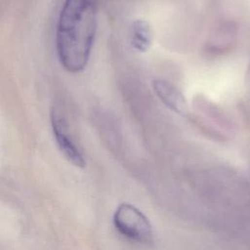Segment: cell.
Returning <instances> with one entry per match:
<instances>
[{
    "label": "cell",
    "mask_w": 250,
    "mask_h": 250,
    "mask_svg": "<svg viewBox=\"0 0 250 250\" xmlns=\"http://www.w3.org/2000/svg\"><path fill=\"white\" fill-rule=\"evenodd\" d=\"M97 26V0H65L57 27V51L69 72L82 71L89 60Z\"/></svg>",
    "instance_id": "obj_1"
},
{
    "label": "cell",
    "mask_w": 250,
    "mask_h": 250,
    "mask_svg": "<svg viewBox=\"0 0 250 250\" xmlns=\"http://www.w3.org/2000/svg\"><path fill=\"white\" fill-rule=\"evenodd\" d=\"M115 229L125 237L141 242L152 241V226L147 217L131 203H121L112 218Z\"/></svg>",
    "instance_id": "obj_2"
},
{
    "label": "cell",
    "mask_w": 250,
    "mask_h": 250,
    "mask_svg": "<svg viewBox=\"0 0 250 250\" xmlns=\"http://www.w3.org/2000/svg\"><path fill=\"white\" fill-rule=\"evenodd\" d=\"M51 121L53 132L62 153L74 166L79 168L85 167L86 161L82 153L69 138L65 121L56 109H53L51 112Z\"/></svg>",
    "instance_id": "obj_3"
},
{
    "label": "cell",
    "mask_w": 250,
    "mask_h": 250,
    "mask_svg": "<svg viewBox=\"0 0 250 250\" xmlns=\"http://www.w3.org/2000/svg\"><path fill=\"white\" fill-rule=\"evenodd\" d=\"M152 89L158 99L172 111L182 116L188 114L187 101L174 84L164 79H155L152 81Z\"/></svg>",
    "instance_id": "obj_4"
},
{
    "label": "cell",
    "mask_w": 250,
    "mask_h": 250,
    "mask_svg": "<svg viewBox=\"0 0 250 250\" xmlns=\"http://www.w3.org/2000/svg\"><path fill=\"white\" fill-rule=\"evenodd\" d=\"M152 42V31L149 24L143 20H137L132 24L131 43L135 50L146 53Z\"/></svg>",
    "instance_id": "obj_5"
}]
</instances>
